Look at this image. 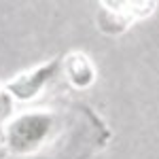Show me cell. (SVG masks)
<instances>
[{
  "label": "cell",
  "instance_id": "2",
  "mask_svg": "<svg viewBox=\"0 0 159 159\" xmlns=\"http://www.w3.org/2000/svg\"><path fill=\"white\" fill-rule=\"evenodd\" d=\"M61 66H64V57H57V60L49 61V64L36 68V70H32V72H25L21 76H17L11 85L7 87V91L13 98H19V100L36 98L38 93L61 72Z\"/></svg>",
  "mask_w": 159,
  "mask_h": 159
},
{
  "label": "cell",
  "instance_id": "3",
  "mask_svg": "<svg viewBox=\"0 0 159 159\" xmlns=\"http://www.w3.org/2000/svg\"><path fill=\"white\" fill-rule=\"evenodd\" d=\"M153 9H155V2H102V11L110 13V17L100 15V25H104L106 21H117L112 30V34H117L129 24H134L136 19L147 17Z\"/></svg>",
  "mask_w": 159,
  "mask_h": 159
},
{
  "label": "cell",
  "instance_id": "4",
  "mask_svg": "<svg viewBox=\"0 0 159 159\" xmlns=\"http://www.w3.org/2000/svg\"><path fill=\"white\" fill-rule=\"evenodd\" d=\"M61 72L66 74L68 83L72 87H76V89L89 87L93 83V79H96L93 66H91V61L87 60L83 53H70V55L64 60Z\"/></svg>",
  "mask_w": 159,
  "mask_h": 159
},
{
  "label": "cell",
  "instance_id": "5",
  "mask_svg": "<svg viewBox=\"0 0 159 159\" xmlns=\"http://www.w3.org/2000/svg\"><path fill=\"white\" fill-rule=\"evenodd\" d=\"M13 110V96L7 89H0V123H4L9 119Z\"/></svg>",
  "mask_w": 159,
  "mask_h": 159
},
{
  "label": "cell",
  "instance_id": "1",
  "mask_svg": "<svg viewBox=\"0 0 159 159\" xmlns=\"http://www.w3.org/2000/svg\"><path fill=\"white\" fill-rule=\"evenodd\" d=\"M108 129L85 104L19 112L7 123V159H89L108 142Z\"/></svg>",
  "mask_w": 159,
  "mask_h": 159
},
{
  "label": "cell",
  "instance_id": "6",
  "mask_svg": "<svg viewBox=\"0 0 159 159\" xmlns=\"http://www.w3.org/2000/svg\"><path fill=\"white\" fill-rule=\"evenodd\" d=\"M0 159H7V151H4L2 144H0Z\"/></svg>",
  "mask_w": 159,
  "mask_h": 159
}]
</instances>
